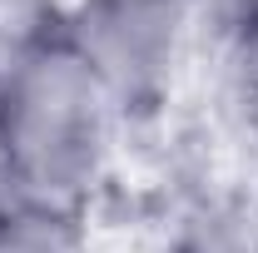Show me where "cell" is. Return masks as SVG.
I'll return each mask as SVG.
<instances>
[{
    "label": "cell",
    "instance_id": "cell-1",
    "mask_svg": "<svg viewBox=\"0 0 258 253\" xmlns=\"http://www.w3.org/2000/svg\"><path fill=\"white\" fill-rule=\"evenodd\" d=\"M124 114L64 25L0 65V199L90 214Z\"/></svg>",
    "mask_w": 258,
    "mask_h": 253
},
{
    "label": "cell",
    "instance_id": "cell-2",
    "mask_svg": "<svg viewBox=\"0 0 258 253\" xmlns=\"http://www.w3.org/2000/svg\"><path fill=\"white\" fill-rule=\"evenodd\" d=\"M64 35L119 104L124 124H134L159 114L174 95L194 10L189 0H75L64 5Z\"/></svg>",
    "mask_w": 258,
    "mask_h": 253
},
{
    "label": "cell",
    "instance_id": "cell-3",
    "mask_svg": "<svg viewBox=\"0 0 258 253\" xmlns=\"http://www.w3.org/2000/svg\"><path fill=\"white\" fill-rule=\"evenodd\" d=\"M214 85L233 144L258 169V0H224L214 15Z\"/></svg>",
    "mask_w": 258,
    "mask_h": 253
},
{
    "label": "cell",
    "instance_id": "cell-4",
    "mask_svg": "<svg viewBox=\"0 0 258 253\" xmlns=\"http://www.w3.org/2000/svg\"><path fill=\"white\" fill-rule=\"evenodd\" d=\"M0 253H90V214L0 199Z\"/></svg>",
    "mask_w": 258,
    "mask_h": 253
},
{
    "label": "cell",
    "instance_id": "cell-5",
    "mask_svg": "<svg viewBox=\"0 0 258 253\" xmlns=\"http://www.w3.org/2000/svg\"><path fill=\"white\" fill-rule=\"evenodd\" d=\"M169 253H224V243H219V238H214L204 223H194V228H189V233H184V238H179Z\"/></svg>",
    "mask_w": 258,
    "mask_h": 253
}]
</instances>
